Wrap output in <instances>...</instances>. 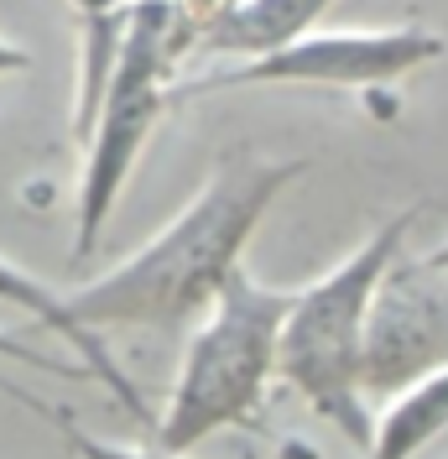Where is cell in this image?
I'll use <instances>...</instances> for the list:
<instances>
[{
  "label": "cell",
  "mask_w": 448,
  "mask_h": 459,
  "mask_svg": "<svg viewBox=\"0 0 448 459\" xmlns=\"http://www.w3.org/2000/svg\"><path fill=\"white\" fill-rule=\"evenodd\" d=\"M303 178V162H271L255 152H229L209 183L172 214L141 251L105 277L73 287L68 303L89 329H188L209 314L220 287L246 266V246L266 209Z\"/></svg>",
  "instance_id": "obj_1"
},
{
  "label": "cell",
  "mask_w": 448,
  "mask_h": 459,
  "mask_svg": "<svg viewBox=\"0 0 448 459\" xmlns=\"http://www.w3.org/2000/svg\"><path fill=\"white\" fill-rule=\"evenodd\" d=\"M198 22H203L198 0H131L125 5L110 74L99 84L89 120L79 126L84 172H79V204H73V261L94 256L141 152L157 136L162 115L172 110V89H177L172 79L183 74V63H194Z\"/></svg>",
  "instance_id": "obj_2"
},
{
  "label": "cell",
  "mask_w": 448,
  "mask_h": 459,
  "mask_svg": "<svg viewBox=\"0 0 448 459\" xmlns=\"http://www.w3.org/2000/svg\"><path fill=\"white\" fill-rule=\"evenodd\" d=\"M418 220H422V204L396 209L392 220L370 230L329 277H318L313 287H297L292 303H287V318H281L277 376L308 402L313 418L339 429L365 455H370V433H375L370 402H365V386H360L365 318H370V298H375L381 272L407 246Z\"/></svg>",
  "instance_id": "obj_3"
},
{
  "label": "cell",
  "mask_w": 448,
  "mask_h": 459,
  "mask_svg": "<svg viewBox=\"0 0 448 459\" xmlns=\"http://www.w3.org/2000/svg\"><path fill=\"white\" fill-rule=\"evenodd\" d=\"M292 303V287H266L240 266L209 314L188 334L177 381L168 392L162 418H151L162 455H188L214 433L251 423L277 381V340Z\"/></svg>",
  "instance_id": "obj_4"
},
{
  "label": "cell",
  "mask_w": 448,
  "mask_h": 459,
  "mask_svg": "<svg viewBox=\"0 0 448 459\" xmlns=\"http://www.w3.org/2000/svg\"><path fill=\"white\" fill-rule=\"evenodd\" d=\"M448 42L433 27H375V31H303L277 53L235 57V68L198 74L172 89V105L220 94V89H381L427 63H438Z\"/></svg>",
  "instance_id": "obj_5"
},
{
  "label": "cell",
  "mask_w": 448,
  "mask_h": 459,
  "mask_svg": "<svg viewBox=\"0 0 448 459\" xmlns=\"http://www.w3.org/2000/svg\"><path fill=\"white\" fill-rule=\"evenodd\" d=\"M448 366V266L407 256V246L381 272L365 318L360 386L370 397H396L407 381Z\"/></svg>",
  "instance_id": "obj_6"
},
{
  "label": "cell",
  "mask_w": 448,
  "mask_h": 459,
  "mask_svg": "<svg viewBox=\"0 0 448 459\" xmlns=\"http://www.w3.org/2000/svg\"><path fill=\"white\" fill-rule=\"evenodd\" d=\"M0 303H5V308H16V314H27L31 324H42V329H53L57 340L79 355V366L89 371V381H99V386H105V392H110V397L136 418V423H151V407L141 402L136 381L120 371V360L110 355L105 334H99V329H89L84 318L73 314L68 292H53L42 277H31L27 266H16L11 256H0Z\"/></svg>",
  "instance_id": "obj_7"
},
{
  "label": "cell",
  "mask_w": 448,
  "mask_h": 459,
  "mask_svg": "<svg viewBox=\"0 0 448 459\" xmlns=\"http://www.w3.org/2000/svg\"><path fill=\"white\" fill-rule=\"evenodd\" d=\"M334 0H214L198 27L194 57H261L313 31Z\"/></svg>",
  "instance_id": "obj_8"
},
{
  "label": "cell",
  "mask_w": 448,
  "mask_h": 459,
  "mask_svg": "<svg viewBox=\"0 0 448 459\" xmlns=\"http://www.w3.org/2000/svg\"><path fill=\"white\" fill-rule=\"evenodd\" d=\"M448 433V366L407 381L396 397H386V412L370 433V455L375 459H412L427 444H438Z\"/></svg>",
  "instance_id": "obj_9"
},
{
  "label": "cell",
  "mask_w": 448,
  "mask_h": 459,
  "mask_svg": "<svg viewBox=\"0 0 448 459\" xmlns=\"http://www.w3.org/2000/svg\"><path fill=\"white\" fill-rule=\"evenodd\" d=\"M0 360H16V366H37V371H57V376H79V381H89V371H84V366H68V360H47L42 350H31V344H22L16 334H0ZM0 392H11L16 402H27V407H37V402H31L27 392H16V386H11L5 376H0ZM37 412H42L47 423H57V429H68V418H57V412H47V407H37ZM68 433H73V429H68Z\"/></svg>",
  "instance_id": "obj_10"
},
{
  "label": "cell",
  "mask_w": 448,
  "mask_h": 459,
  "mask_svg": "<svg viewBox=\"0 0 448 459\" xmlns=\"http://www.w3.org/2000/svg\"><path fill=\"white\" fill-rule=\"evenodd\" d=\"M131 0H68V11L79 16V27H105V22H120Z\"/></svg>",
  "instance_id": "obj_11"
},
{
  "label": "cell",
  "mask_w": 448,
  "mask_h": 459,
  "mask_svg": "<svg viewBox=\"0 0 448 459\" xmlns=\"http://www.w3.org/2000/svg\"><path fill=\"white\" fill-rule=\"evenodd\" d=\"M31 68V53L27 48H16L11 37H0V79H11V74H27Z\"/></svg>",
  "instance_id": "obj_12"
},
{
  "label": "cell",
  "mask_w": 448,
  "mask_h": 459,
  "mask_svg": "<svg viewBox=\"0 0 448 459\" xmlns=\"http://www.w3.org/2000/svg\"><path fill=\"white\" fill-rule=\"evenodd\" d=\"M427 261H433V266H448V240L438 246V251H427Z\"/></svg>",
  "instance_id": "obj_13"
}]
</instances>
